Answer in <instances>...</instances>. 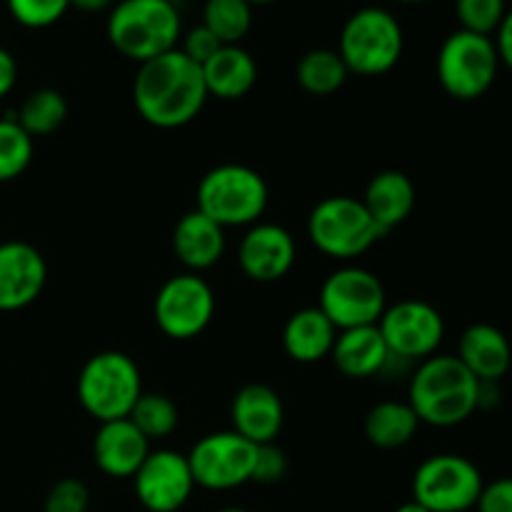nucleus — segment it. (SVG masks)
<instances>
[{
	"mask_svg": "<svg viewBox=\"0 0 512 512\" xmlns=\"http://www.w3.org/2000/svg\"><path fill=\"white\" fill-rule=\"evenodd\" d=\"M208 100L203 68L180 48L140 63L133 80V103L140 118L160 130L193 123Z\"/></svg>",
	"mask_w": 512,
	"mask_h": 512,
	"instance_id": "nucleus-1",
	"label": "nucleus"
},
{
	"mask_svg": "<svg viewBox=\"0 0 512 512\" xmlns=\"http://www.w3.org/2000/svg\"><path fill=\"white\" fill-rule=\"evenodd\" d=\"M480 380L455 355L423 360L410 378L408 403L420 423L455 428L478 410Z\"/></svg>",
	"mask_w": 512,
	"mask_h": 512,
	"instance_id": "nucleus-2",
	"label": "nucleus"
},
{
	"mask_svg": "<svg viewBox=\"0 0 512 512\" xmlns=\"http://www.w3.org/2000/svg\"><path fill=\"white\" fill-rule=\"evenodd\" d=\"M180 28L173 0H118L105 25L110 45L138 65L178 48Z\"/></svg>",
	"mask_w": 512,
	"mask_h": 512,
	"instance_id": "nucleus-3",
	"label": "nucleus"
},
{
	"mask_svg": "<svg viewBox=\"0 0 512 512\" xmlns=\"http://www.w3.org/2000/svg\"><path fill=\"white\" fill-rule=\"evenodd\" d=\"M268 183L258 170L240 163L210 168L195 190V210L220 228H250L268 208Z\"/></svg>",
	"mask_w": 512,
	"mask_h": 512,
	"instance_id": "nucleus-4",
	"label": "nucleus"
},
{
	"mask_svg": "<svg viewBox=\"0 0 512 512\" xmlns=\"http://www.w3.org/2000/svg\"><path fill=\"white\" fill-rule=\"evenodd\" d=\"M80 405L98 423L128 418L143 395L140 368L120 350H103L88 358L75 385Z\"/></svg>",
	"mask_w": 512,
	"mask_h": 512,
	"instance_id": "nucleus-5",
	"label": "nucleus"
},
{
	"mask_svg": "<svg viewBox=\"0 0 512 512\" xmlns=\"http://www.w3.org/2000/svg\"><path fill=\"white\" fill-rule=\"evenodd\" d=\"M403 48L405 35L398 18L375 5L355 10L340 30V58L350 73L363 78L390 73L400 63Z\"/></svg>",
	"mask_w": 512,
	"mask_h": 512,
	"instance_id": "nucleus-6",
	"label": "nucleus"
},
{
	"mask_svg": "<svg viewBox=\"0 0 512 512\" xmlns=\"http://www.w3.org/2000/svg\"><path fill=\"white\" fill-rule=\"evenodd\" d=\"M308 238L328 258L350 260L368 253L385 235L370 218L363 200L350 195H330L310 210Z\"/></svg>",
	"mask_w": 512,
	"mask_h": 512,
	"instance_id": "nucleus-7",
	"label": "nucleus"
},
{
	"mask_svg": "<svg viewBox=\"0 0 512 512\" xmlns=\"http://www.w3.org/2000/svg\"><path fill=\"white\" fill-rule=\"evenodd\" d=\"M438 80L445 93L455 100H478L493 88L500 70L493 38L468 30H455L443 40L438 53Z\"/></svg>",
	"mask_w": 512,
	"mask_h": 512,
	"instance_id": "nucleus-8",
	"label": "nucleus"
},
{
	"mask_svg": "<svg viewBox=\"0 0 512 512\" xmlns=\"http://www.w3.org/2000/svg\"><path fill=\"white\" fill-rule=\"evenodd\" d=\"M318 308L340 333V330L378 325L388 308V300L378 275L358 265H345L325 278Z\"/></svg>",
	"mask_w": 512,
	"mask_h": 512,
	"instance_id": "nucleus-9",
	"label": "nucleus"
},
{
	"mask_svg": "<svg viewBox=\"0 0 512 512\" xmlns=\"http://www.w3.org/2000/svg\"><path fill=\"white\" fill-rule=\"evenodd\" d=\"M483 475L473 460L440 453L423 460L413 475V500L430 512H465L483 493Z\"/></svg>",
	"mask_w": 512,
	"mask_h": 512,
	"instance_id": "nucleus-10",
	"label": "nucleus"
},
{
	"mask_svg": "<svg viewBox=\"0 0 512 512\" xmlns=\"http://www.w3.org/2000/svg\"><path fill=\"white\" fill-rule=\"evenodd\" d=\"M155 323L170 340H193L215 315V293L198 273L173 275L160 285L153 303Z\"/></svg>",
	"mask_w": 512,
	"mask_h": 512,
	"instance_id": "nucleus-11",
	"label": "nucleus"
},
{
	"mask_svg": "<svg viewBox=\"0 0 512 512\" xmlns=\"http://www.w3.org/2000/svg\"><path fill=\"white\" fill-rule=\"evenodd\" d=\"M378 330L395 360L423 363L443 345L445 320L440 310L425 300L408 298L385 308L383 318L378 320Z\"/></svg>",
	"mask_w": 512,
	"mask_h": 512,
	"instance_id": "nucleus-12",
	"label": "nucleus"
},
{
	"mask_svg": "<svg viewBox=\"0 0 512 512\" xmlns=\"http://www.w3.org/2000/svg\"><path fill=\"white\" fill-rule=\"evenodd\" d=\"M255 450H258V445L245 440L235 430L205 435L188 453L195 485L223 493V490H235L250 483L253 480Z\"/></svg>",
	"mask_w": 512,
	"mask_h": 512,
	"instance_id": "nucleus-13",
	"label": "nucleus"
},
{
	"mask_svg": "<svg viewBox=\"0 0 512 512\" xmlns=\"http://www.w3.org/2000/svg\"><path fill=\"white\" fill-rule=\"evenodd\" d=\"M135 498L148 512H178L195 490L188 455L175 450H150L133 475Z\"/></svg>",
	"mask_w": 512,
	"mask_h": 512,
	"instance_id": "nucleus-14",
	"label": "nucleus"
},
{
	"mask_svg": "<svg viewBox=\"0 0 512 512\" xmlns=\"http://www.w3.org/2000/svg\"><path fill=\"white\" fill-rule=\"evenodd\" d=\"M48 263L35 245L23 240L0 243V313H18L40 298Z\"/></svg>",
	"mask_w": 512,
	"mask_h": 512,
	"instance_id": "nucleus-15",
	"label": "nucleus"
},
{
	"mask_svg": "<svg viewBox=\"0 0 512 512\" xmlns=\"http://www.w3.org/2000/svg\"><path fill=\"white\" fill-rule=\"evenodd\" d=\"M295 240L283 225L255 223L238 245L240 270L255 283H278L293 270Z\"/></svg>",
	"mask_w": 512,
	"mask_h": 512,
	"instance_id": "nucleus-16",
	"label": "nucleus"
},
{
	"mask_svg": "<svg viewBox=\"0 0 512 512\" xmlns=\"http://www.w3.org/2000/svg\"><path fill=\"white\" fill-rule=\"evenodd\" d=\"M233 430L253 445L275 443L285 423V408L280 395L270 385L250 383L235 393L230 405Z\"/></svg>",
	"mask_w": 512,
	"mask_h": 512,
	"instance_id": "nucleus-17",
	"label": "nucleus"
},
{
	"mask_svg": "<svg viewBox=\"0 0 512 512\" xmlns=\"http://www.w3.org/2000/svg\"><path fill=\"white\" fill-rule=\"evenodd\" d=\"M150 453V440L130 418L100 423L93 440V460L108 478H133Z\"/></svg>",
	"mask_w": 512,
	"mask_h": 512,
	"instance_id": "nucleus-18",
	"label": "nucleus"
},
{
	"mask_svg": "<svg viewBox=\"0 0 512 512\" xmlns=\"http://www.w3.org/2000/svg\"><path fill=\"white\" fill-rule=\"evenodd\" d=\"M330 358L345 378L365 380L385 373L393 355H390L378 325H365V328L340 330L333 350H330Z\"/></svg>",
	"mask_w": 512,
	"mask_h": 512,
	"instance_id": "nucleus-19",
	"label": "nucleus"
},
{
	"mask_svg": "<svg viewBox=\"0 0 512 512\" xmlns=\"http://www.w3.org/2000/svg\"><path fill=\"white\" fill-rule=\"evenodd\" d=\"M455 358L480 383H500L512 365V348L503 330L490 323H475L460 335Z\"/></svg>",
	"mask_w": 512,
	"mask_h": 512,
	"instance_id": "nucleus-20",
	"label": "nucleus"
},
{
	"mask_svg": "<svg viewBox=\"0 0 512 512\" xmlns=\"http://www.w3.org/2000/svg\"><path fill=\"white\" fill-rule=\"evenodd\" d=\"M173 253L188 268V273H203L223 258L225 228L200 210H190L173 228Z\"/></svg>",
	"mask_w": 512,
	"mask_h": 512,
	"instance_id": "nucleus-21",
	"label": "nucleus"
},
{
	"mask_svg": "<svg viewBox=\"0 0 512 512\" xmlns=\"http://www.w3.org/2000/svg\"><path fill=\"white\" fill-rule=\"evenodd\" d=\"M415 200H418V193H415L413 180L400 170H383L373 175L363 195L365 210L383 230V235H388L413 215Z\"/></svg>",
	"mask_w": 512,
	"mask_h": 512,
	"instance_id": "nucleus-22",
	"label": "nucleus"
},
{
	"mask_svg": "<svg viewBox=\"0 0 512 512\" xmlns=\"http://www.w3.org/2000/svg\"><path fill=\"white\" fill-rule=\"evenodd\" d=\"M203 68L208 95L218 100H240L258 83V63L240 45H223Z\"/></svg>",
	"mask_w": 512,
	"mask_h": 512,
	"instance_id": "nucleus-23",
	"label": "nucleus"
},
{
	"mask_svg": "<svg viewBox=\"0 0 512 512\" xmlns=\"http://www.w3.org/2000/svg\"><path fill=\"white\" fill-rule=\"evenodd\" d=\"M338 330L335 325L325 318L323 310L303 308L288 318L283 328V348L290 360L295 363H320L323 358H330Z\"/></svg>",
	"mask_w": 512,
	"mask_h": 512,
	"instance_id": "nucleus-24",
	"label": "nucleus"
},
{
	"mask_svg": "<svg viewBox=\"0 0 512 512\" xmlns=\"http://www.w3.org/2000/svg\"><path fill=\"white\" fill-rule=\"evenodd\" d=\"M418 428L420 420L415 410L410 408V403L400 400H383L365 415V438L380 450L405 448L415 438Z\"/></svg>",
	"mask_w": 512,
	"mask_h": 512,
	"instance_id": "nucleus-25",
	"label": "nucleus"
},
{
	"mask_svg": "<svg viewBox=\"0 0 512 512\" xmlns=\"http://www.w3.org/2000/svg\"><path fill=\"white\" fill-rule=\"evenodd\" d=\"M350 70L345 60L340 58L338 50L330 48H315L300 58L298 68H295V78L305 93L315 95V98H325V95L338 93L348 80Z\"/></svg>",
	"mask_w": 512,
	"mask_h": 512,
	"instance_id": "nucleus-26",
	"label": "nucleus"
},
{
	"mask_svg": "<svg viewBox=\"0 0 512 512\" xmlns=\"http://www.w3.org/2000/svg\"><path fill=\"white\" fill-rule=\"evenodd\" d=\"M13 118L33 140L45 138L63 128V123L68 120V100L55 88L33 90Z\"/></svg>",
	"mask_w": 512,
	"mask_h": 512,
	"instance_id": "nucleus-27",
	"label": "nucleus"
},
{
	"mask_svg": "<svg viewBox=\"0 0 512 512\" xmlns=\"http://www.w3.org/2000/svg\"><path fill=\"white\" fill-rule=\"evenodd\" d=\"M203 25L223 45H240L253 25V5L248 0H205Z\"/></svg>",
	"mask_w": 512,
	"mask_h": 512,
	"instance_id": "nucleus-28",
	"label": "nucleus"
},
{
	"mask_svg": "<svg viewBox=\"0 0 512 512\" xmlns=\"http://www.w3.org/2000/svg\"><path fill=\"white\" fill-rule=\"evenodd\" d=\"M130 423L153 443V440H165L170 433H175L180 423V413L168 395L160 393H143L138 403L130 410Z\"/></svg>",
	"mask_w": 512,
	"mask_h": 512,
	"instance_id": "nucleus-29",
	"label": "nucleus"
},
{
	"mask_svg": "<svg viewBox=\"0 0 512 512\" xmlns=\"http://www.w3.org/2000/svg\"><path fill=\"white\" fill-rule=\"evenodd\" d=\"M33 138L15 118H0V183L20 178L33 163Z\"/></svg>",
	"mask_w": 512,
	"mask_h": 512,
	"instance_id": "nucleus-30",
	"label": "nucleus"
},
{
	"mask_svg": "<svg viewBox=\"0 0 512 512\" xmlns=\"http://www.w3.org/2000/svg\"><path fill=\"white\" fill-rule=\"evenodd\" d=\"M505 13H508L505 0H455V15L460 20V30H468V33L493 38L495 30L503 23Z\"/></svg>",
	"mask_w": 512,
	"mask_h": 512,
	"instance_id": "nucleus-31",
	"label": "nucleus"
},
{
	"mask_svg": "<svg viewBox=\"0 0 512 512\" xmlns=\"http://www.w3.org/2000/svg\"><path fill=\"white\" fill-rule=\"evenodd\" d=\"M8 13L23 28H48L58 23L70 8V0H5Z\"/></svg>",
	"mask_w": 512,
	"mask_h": 512,
	"instance_id": "nucleus-32",
	"label": "nucleus"
},
{
	"mask_svg": "<svg viewBox=\"0 0 512 512\" xmlns=\"http://www.w3.org/2000/svg\"><path fill=\"white\" fill-rule=\"evenodd\" d=\"M90 490L83 480L63 478L48 490L43 512H88Z\"/></svg>",
	"mask_w": 512,
	"mask_h": 512,
	"instance_id": "nucleus-33",
	"label": "nucleus"
},
{
	"mask_svg": "<svg viewBox=\"0 0 512 512\" xmlns=\"http://www.w3.org/2000/svg\"><path fill=\"white\" fill-rule=\"evenodd\" d=\"M288 475V455L275 443L258 445L253 465V483L275 485Z\"/></svg>",
	"mask_w": 512,
	"mask_h": 512,
	"instance_id": "nucleus-34",
	"label": "nucleus"
},
{
	"mask_svg": "<svg viewBox=\"0 0 512 512\" xmlns=\"http://www.w3.org/2000/svg\"><path fill=\"white\" fill-rule=\"evenodd\" d=\"M220 48H223V43H220V40L215 38V35L210 33L203 23H200V25H195V28L188 30V35H185V40H183V48L180 50H183V53L188 55L193 63L203 65V63H208V60L213 58Z\"/></svg>",
	"mask_w": 512,
	"mask_h": 512,
	"instance_id": "nucleus-35",
	"label": "nucleus"
},
{
	"mask_svg": "<svg viewBox=\"0 0 512 512\" xmlns=\"http://www.w3.org/2000/svg\"><path fill=\"white\" fill-rule=\"evenodd\" d=\"M478 512H512V478H498L483 485L478 503Z\"/></svg>",
	"mask_w": 512,
	"mask_h": 512,
	"instance_id": "nucleus-36",
	"label": "nucleus"
},
{
	"mask_svg": "<svg viewBox=\"0 0 512 512\" xmlns=\"http://www.w3.org/2000/svg\"><path fill=\"white\" fill-rule=\"evenodd\" d=\"M493 43H495V50H498L500 63H505L512 70V8H508L503 23H500V28L495 30Z\"/></svg>",
	"mask_w": 512,
	"mask_h": 512,
	"instance_id": "nucleus-37",
	"label": "nucleus"
},
{
	"mask_svg": "<svg viewBox=\"0 0 512 512\" xmlns=\"http://www.w3.org/2000/svg\"><path fill=\"white\" fill-rule=\"evenodd\" d=\"M15 80H18V63L8 50L0 48V100L15 88Z\"/></svg>",
	"mask_w": 512,
	"mask_h": 512,
	"instance_id": "nucleus-38",
	"label": "nucleus"
},
{
	"mask_svg": "<svg viewBox=\"0 0 512 512\" xmlns=\"http://www.w3.org/2000/svg\"><path fill=\"white\" fill-rule=\"evenodd\" d=\"M500 403L498 383H480L478 393V410H490Z\"/></svg>",
	"mask_w": 512,
	"mask_h": 512,
	"instance_id": "nucleus-39",
	"label": "nucleus"
},
{
	"mask_svg": "<svg viewBox=\"0 0 512 512\" xmlns=\"http://www.w3.org/2000/svg\"><path fill=\"white\" fill-rule=\"evenodd\" d=\"M115 5V0H70V8L80 10V13H103Z\"/></svg>",
	"mask_w": 512,
	"mask_h": 512,
	"instance_id": "nucleus-40",
	"label": "nucleus"
},
{
	"mask_svg": "<svg viewBox=\"0 0 512 512\" xmlns=\"http://www.w3.org/2000/svg\"><path fill=\"white\" fill-rule=\"evenodd\" d=\"M395 512H430V510L423 508V505H420V503H415V500H410V503L400 505V508L395 510Z\"/></svg>",
	"mask_w": 512,
	"mask_h": 512,
	"instance_id": "nucleus-41",
	"label": "nucleus"
},
{
	"mask_svg": "<svg viewBox=\"0 0 512 512\" xmlns=\"http://www.w3.org/2000/svg\"><path fill=\"white\" fill-rule=\"evenodd\" d=\"M395 3H405V5H415V3H428V0H395Z\"/></svg>",
	"mask_w": 512,
	"mask_h": 512,
	"instance_id": "nucleus-42",
	"label": "nucleus"
},
{
	"mask_svg": "<svg viewBox=\"0 0 512 512\" xmlns=\"http://www.w3.org/2000/svg\"><path fill=\"white\" fill-rule=\"evenodd\" d=\"M218 512H250V510H245V508H223V510H218Z\"/></svg>",
	"mask_w": 512,
	"mask_h": 512,
	"instance_id": "nucleus-43",
	"label": "nucleus"
},
{
	"mask_svg": "<svg viewBox=\"0 0 512 512\" xmlns=\"http://www.w3.org/2000/svg\"><path fill=\"white\" fill-rule=\"evenodd\" d=\"M250 5H265V3H273V0H248Z\"/></svg>",
	"mask_w": 512,
	"mask_h": 512,
	"instance_id": "nucleus-44",
	"label": "nucleus"
}]
</instances>
